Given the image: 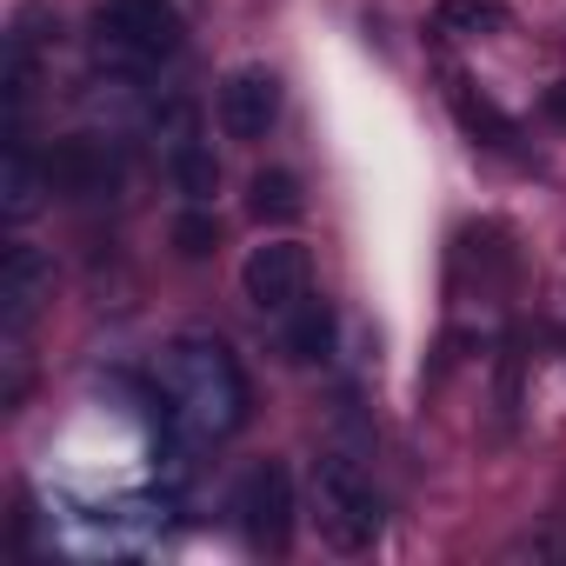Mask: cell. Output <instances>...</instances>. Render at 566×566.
<instances>
[{
  "label": "cell",
  "instance_id": "cell-1",
  "mask_svg": "<svg viewBox=\"0 0 566 566\" xmlns=\"http://www.w3.org/2000/svg\"><path fill=\"white\" fill-rule=\"evenodd\" d=\"M167 413L193 440H227L247 427V374L213 334H180L167 347Z\"/></svg>",
  "mask_w": 566,
  "mask_h": 566
},
{
  "label": "cell",
  "instance_id": "cell-2",
  "mask_svg": "<svg viewBox=\"0 0 566 566\" xmlns=\"http://www.w3.org/2000/svg\"><path fill=\"white\" fill-rule=\"evenodd\" d=\"M314 526L334 553H367L387 526V500L380 486L367 480L360 460L347 453H321L314 460Z\"/></svg>",
  "mask_w": 566,
  "mask_h": 566
},
{
  "label": "cell",
  "instance_id": "cell-3",
  "mask_svg": "<svg viewBox=\"0 0 566 566\" xmlns=\"http://www.w3.org/2000/svg\"><path fill=\"white\" fill-rule=\"evenodd\" d=\"M187 41V21L174 0H107L94 14V54L114 74H154L160 61H174Z\"/></svg>",
  "mask_w": 566,
  "mask_h": 566
},
{
  "label": "cell",
  "instance_id": "cell-4",
  "mask_svg": "<svg viewBox=\"0 0 566 566\" xmlns=\"http://www.w3.org/2000/svg\"><path fill=\"white\" fill-rule=\"evenodd\" d=\"M233 526L253 553H287L294 546V473L280 460H260L233 486Z\"/></svg>",
  "mask_w": 566,
  "mask_h": 566
},
{
  "label": "cell",
  "instance_id": "cell-5",
  "mask_svg": "<svg viewBox=\"0 0 566 566\" xmlns=\"http://www.w3.org/2000/svg\"><path fill=\"white\" fill-rule=\"evenodd\" d=\"M240 294L260 307V314H294L307 294H314V253L301 240H260L247 260H240Z\"/></svg>",
  "mask_w": 566,
  "mask_h": 566
},
{
  "label": "cell",
  "instance_id": "cell-6",
  "mask_svg": "<svg viewBox=\"0 0 566 566\" xmlns=\"http://www.w3.org/2000/svg\"><path fill=\"white\" fill-rule=\"evenodd\" d=\"M48 187L61 200H107L120 193V154L101 134H61L48 140Z\"/></svg>",
  "mask_w": 566,
  "mask_h": 566
},
{
  "label": "cell",
  "instance_id": "cell-7",
  "mask_svg": "<svg viewBox=\"0 0 566 566\" xmlns=\"http://www.w3.org/2000/svg\"><path fill=\"white\" fill-rule=\"evenodd\" d=\"M48 301H54V260L34 240H14L8 260H0V334L28 340V327Z\"/></svg>",
  "mask_w": 566,
  "mask_h": 566
},
{
  "label": "cell",
  "instance_id": "cell-8",
  "mask_svg": "<svg viewBox=\"0 0 566 566\" xmlns=\"http://www.w3.org/2000/svg\"><path fill=\"white\" fill-rule=\"evenodd\" d=\"M220 134L227 140H266L280 120V74L273 67H233L220 81Z\"/></svg>",
  "mask_w": 566,
  "mask_h": 566
},
{
  "label": "cell",
  "instance_id": "cell-9",
  "mask_svg": "<svg viewBox=\"0 0 566 566\" xmlns=\"http://www.w3.org/2000/svg\"><path fill=\"white\" fill-rule=\"evenodd\" d=\"M167 174H174V187H180L193 207H213V193H220V160H213V147L200 140V127H193L187 107H174V120H167Z\"/></svg>",
  "mask_w": 566,
  "mask_h": 566
},
{
  "label": "cell",
  "instance_id": "cell-10",
  "mask_svg": "<svg viewBox=\"0 0 566 566\" xmlns=\"http://www.w3.org/2000/svg\"><path fill=\"white\" fill-rule=\"evenodd\" d=\"M0 193H8V220H14V227L34 220L41 193H54V187H48V154H34L28 120H8V167H0Z\"/></svg>",
  "mask_w": 566,
  "mask_h": 566
},
{
  "label": "cell",
  "instance_id": "cell-11",
  "mask_svg": "<svg viewBox=\"0 0 566 566\" xmlns=\"http://www.w3.org/2000/svg\"><path fill=\"white\" fill-rule=\"evenodd\" d=\"M301 180L287 174V167H260L253 180H247V213L260 220V227H287V220H301Z\"/></svg>",
  "mask_w": 566,
  "mask_h": 566
},
{
  "label": "cell",
  "instance_id": "cell-12",
  "mask_svg": "<svg viewBox=\"0 0 566 566\" xmlns=\"http://www.w3.org/2000/svg\"><path fill=\"white\" fill-rule=\"evenodd\" d=\"M287 354L301 360V367H321L327 354H334V307L327 301H301L294 307V321H287Z\"/></svg>",
  "mask_w": 566,
  "mask_h": 566
},
{
  "label": "cell",
  "instance_id": "cell-13",
  "mask_svg": "<svg viewBox=\"0 0 566 566\" xmlns=\"http://www.w3.org/2000/svg\"><path fill=\"white\" fill-rule=\"evenodd\" d=\"M453 114H460V127H467L473 140H486V147H520V127H513L493 101H473L467 81H453Z\"/></svg>",
  "mask_w": 566,
  "mask_h": 566
},
{
  "label": "cell",
  "instance_id": "cell-14",
  "mask_svg": "<svg viewBox=\"0 0 566 566\" xmlns=\"http://www.w3.org/2000/svg\"><path fill=\"white\" fill-rule=\"evenodd\" d=\"M433 28L453 34V41H473V34L506 28V8H500V0H440V8H433Z\"/></svg>",
  "mask_w": 566,
  "mask_h": 566
},
{
  "label": "cell",
  "instance_id": "cell-15",
  "mask_svg": "<svg viewBox=\"0 0 566 566\" xmlns=\"http://www.w3.org/2000/svg\"><path fill=\"white\" fill-rule=\"evenodd\" d=\"M61 34V14L48 8V0H21V8H14V21H8V41H21V48H48Z\"/></svg>",
  "mask_w": 566,
  "mask_h": 566
},
{
  "label": "cell",
  "instance_id": "cell-16",
  "mask_svg": "<svg viewBox=\"0 0 566 566\" xmlns=\"http://www.w3.org/2000/svg\"><path fill=\"white\" fill-rule=\"evenodd\" d=\"M213 240H220V220H213V207H193V200H187V213L174 220V247H180L187 260H207V253H213Z\"/></svg>",
  "mask_w": 566,
  "mask_h": 566
},
{
  "label": "cell",
  "instance_id": "cell-17",
  "mask_svg": "<svg viewBox=\"0 0 566 566\" xmlns=\"http://www.w3.org/2000/svg\"><path fill=\"white\" fill-rule=\"evenodd\" d=\"M546 120H566V87H553V94H546Z\"/></svg>",
  "mask_w": 566,
  "mask_h": 566
}]
</instances>
